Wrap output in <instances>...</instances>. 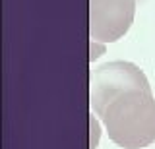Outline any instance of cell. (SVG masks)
Segmentation results:
<instances>
[{"mask_svg": "<svg viewBox=\"0 0 155 149\" xmlns=\"http://www.w3.org/2000/svg\"><path fill=\"white\" fill-rule=\"evenodd\" d=\"M136 0H91V39L101 43L118 41L130 29Z\"/></svg>", "mask_w": 155, "mask_h": 149, "instance_id": "cell-2", "label": "cell"}, {"mask_svg": "<svg viewBox=\"0 0 155 149\" xmlns=\"http://www.w3.org/2000/svg\"><path fill=\"white\" fill-rule=\"evenodd\" d=\"M91 109L116 145L142 149L155 141V97L132 62H109L91 72Z\"/></svg>", "mask_w": 155, "mask_h": 149, "instance_id": "cell-1", "label": "cell"}]
</instances>
